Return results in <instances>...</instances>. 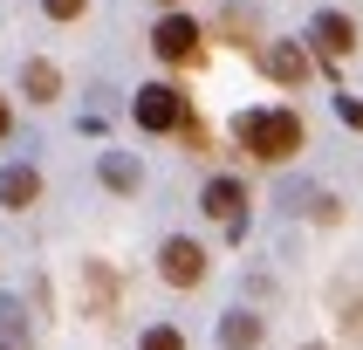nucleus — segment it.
Masks as SVG:
<instances>
[{"mask_svg": "<svg viewBox=\"0 0 363 350\" xmlns=\"http://www.w3.org/2000/svg\"><path fill=\"white\" fill-rule=\"evenodd\" d=\"M233 138L261 165H288L302 151V117H295V110H240V117H233Z\"/></svg>", "mask_w": 363, "mask_h": 350, "instance_id": "1", "label": "nucleus"}, {"mask_svg": "<svg viewBox=\"0 0 363 350\" xmlns=\"http://www.w3.org/2000/svg\"><path fill=\"white\" fill-rule=\"evenodd\" d=\"M130 117H138V131H179L185 124V97L179 89H172V82H144L138 89V103H130Z\"/></svg>", "mask_w": 363, "mask_h": 350, "instance_id": "2", "label": "nucleus"}, {"mask_svg": "<svg viewBox=\"0 0 363 350\" xmlns=\"http://www.w3.org/2000/svg\"><path fill=\"white\" fill-rule=\"evenodd\" d=\"M199 206H206V213H213V220L226 226V234H233V241L247 234V185H240V179H226V172H220V179H206Z\"/></svg>", "mask_w": 363, "mask_h": 350, "instance_id": "3", "label": "nucleus"}, {"mask_svg": "<svg viewBox=\"0 0 363 350\" xmlns=\"http://www.w3.org/2000/svg\"><path fill=\"white\" fill-rule=\"evenodd\" d=\"M158 275H164L172 288L206 282V247H199V241H185V234H172V241L158 247Z\"/></svg>", "mask_w": 363, "mask_h": 350, "instance_id": "4", "label": "nucleus"}, {"mask_svg": "<svg viewBox=\"0 0 363 350\" xmlns=\"http://www.w3.org/2000/svg\"><path fill=\"white\" fill-rule=\"evenodd\" d=\"M151 48H158V62H192L199 55V21L192 14H164L158 28H151Z\"/></svg>", "mask_w": 363, "mask_h": 350, "instance_id": "5", "label": "nucleus"}, {"mask_svg": "<svg viewBox=\"0 0 363 350\" xmlns=\"http://www.w3.org/2000/svg\"><path fill=\"white\" fill-rule=\"evenodd\" d=\"M308 41H315V55H323V62H343L350 48H357V21H350V14H329V7H323V14L308 21Z\"/></svg>", "mask_w": 363, "mask_h": 350, "instance_id": "6", "label": "nucleus"}, {"mask_svg": "<svg viewBox=\"0 0 363 350\" xmlns=\"http://www.w3.org/2000/svg\"><path fill=\"white\" fill-rule=\"evenodd\" d=\"M41 199V172L35 165H0V206L7 213H28Z\"/></svg>", "mask_w": 363, "mask_h": 350, "instance_id": "7", "label": "nucleus"}, {"mask_svg": "<svg viewBox=\"0 0 363 350\" xmlns=\"http://www.w3.org/2000/svg\"><path fill=\"white\" fill-rule=\"evenodd\" d=\"M261 69L274 82H288V89H295V82H308V48H295V41H274V48H261Z\"/></svg>", "mask_w": 363, "mask_h": 350, "instance_id": "8", "label": "nucleus"}, {"mask_svg": "<svg viewBox=\"0 0 363 350\" xmlns=\"http://www.w3.org/2000/svg\"><path fill=\"white\" fill-rule=\"evenodd\" d=\"M21 89H28V103H55L62 97V69L48 55H28L21 62Z\"/></svg>", "mask_w": 363, "mask_h": 350, "instance_id": "9", "label": "nucleus"}, {"mask_svg": "<svg viewBox=\"0 0 363 350\" xmlns=\"http://www.w3.org/2000/svg\"><path fill=\"white\" fill-rule=\"evenodd\" d=\"M220 350H261V316L254 309H226L220 316Z\"/></svg>", "mask_w": 363, "mask_h": 350, "instance_id": "10", "label": "nucleus"}, {"mask_svg": "<svg viewBox=\"0 0 363 350\" xmlns=\"http://www.w3.org/2000/svg\"><path fill=\"white\" fill-rule=\"evenodd\" d=\"M96 179L110 185V192H138V185H144V165L130 158V151H103V158H96Z\"/></svg>", "mask_w": 363, "mask_h": 350, "instance_id": "11", "label": "nucleus"}, {"mask_svg": "<svg viewBox=\"0 0 363 350\" xmlns=\"http://www.w3.org/2000/svg\"><path fill=\"white\" fill-rule=\"evenodd\" d=\"M308 206H315V185H308V179H288L281 185V213H308Z\"/></svg>", "mask_w": 363, "mask_h": 350, "instance_id": "12", "label": "nucleus"}, {"mask_svg": "<svg viewBox=\"0 0 363 350\" xmlns=\"http://www.w3.org/2000/svg\"><path fill=\"white\" fill-rule=\"evenodd\" d=\"M138 350H185V337H179L172 323H151V329H144V344H138Z\"/></svg>", "mask_w": 363, "mask_h": 350, "instance_id": "13", "label": "nucleus"}, {"mask_svg": "<svg viewBox=\"0 0 363 350\" xmlns=\"http://www.w3.org/2000/svg\"><path fill=\"white\" fill-rule=\"evenodd\" d=\"M14 337H21V302L0 295V344H14Z\"/></svg>", "mask_w": 363, "mask_h": 350, "instance_id": "14", "label": "nucleus"}, {"mask_svg": "<svg viewBox=\"0 0 363 350\" xmlns=\"http://www.w3.org/2000/svg\"><path fill=\"white\" fill-rule=\"evenodd\" d=\"M82 7H89V0H41V14H48V21H76Z\"/></svg>", "mask_w": 363, "mask_h": 350, "instance_id": "15", "label": "nucleus"}, {"mask_svg": "<svg viewBox=\"0 0 363 350\" xmlns=\"http://www.w3.org/2000/svg\"><path fill=\"white\" fill-rule=\"evenodd\" d=\"M336 117H343L350 131H363V97H336Z\"/></svg>", "mask_w": 363, "mask_h": 350, "instance_id": "16", "label": "nucleus"}, {"mask_svg": "<svg viewBox=\"0 0 363 350\" xmlns=\"http://www.w3.org/2000/svg\"><path fill=\"white\" fill-rule=\"evenodd\" d=\"M7 131H14V110H7V97H0V138H7Z\"/></svg>", "mask_w": 363, "mask_h": 350, "instance_id": "17", "label": "nucleus"}, {"mask_svg": "<svg viewBox=\"0 0 363 350\" xmlns=\"http://www.w3.org/2000/svg\"><path fill=\"white\" fill-rule=\"evenodd\" d=\"M0 350H14V344H0Z\"/></svg>", "mask_w": 363, "mask_h": 350, "instance_id": "18", "label": "nucleus"}]
</instances>
